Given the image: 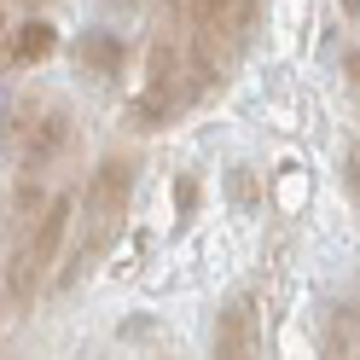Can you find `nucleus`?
<instances>
[{"label": "nucleus", "mask_w": 360, "mask_h": 360, "mask_svg": "<svg viewBox=\"0 0 360 360\" xmlns=\"http://www.w3.org/2000/svg\"><path fill=\"white\" fill-rule=\"evenodd\" d=\"M53 53V30L47 24H18V35H12V64H18V70H24V64H41V58H47Z\"/></svg>", "instance_id": "2"}, {"label": "nucleus", "mask_w": 360, "mask_h": 360, "mask_svg": "<svg viewBox=\"0 0 360 360\" xmlns=\"http://www.w3.org/2000/svg\"><path fill=\"white\" fill-rule=\"evenodd\" d=\"M58 238H64V204L41 215V227L30 233L24 250H18V262H12V297H30V290L41 285V274H47V262L58 250Z\"/></svg>", "instance_id": "1"}]
</instances>
